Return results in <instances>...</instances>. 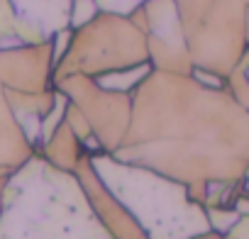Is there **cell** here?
<instances>
[{
  "instance_id": "obj_1",
  "label": "cell",
  "mask_w": 249,
  "mask_h": 239,
  "mask_svg": "<svg viewBox=\"0 0 249 239\" xmlns=\"http://www.w3.org/2000/svg\"><path fill=\"white\" fill-rule=\"evenodd\" d=\"M0 239H112L76 173L25 161L0 190Z\"/></svg>"
},
{
  "instance_id": "obj_2",
  "label": "cell",
  "mask_w": 249,
  "mask_h": 239,
  "mask_svg": "<svg viewBox=\"0 0 249 239\" xmlns=\"http://www.w3.org/2000/svg\"><path fill=\"white\" fill-rule=\"evenodd\" d=\"M88 164L100 186L124 207L147 239H196L213 232L203 205L193 200L188 186L112 156H93Z\"/></svg>"
}]
</instances>
